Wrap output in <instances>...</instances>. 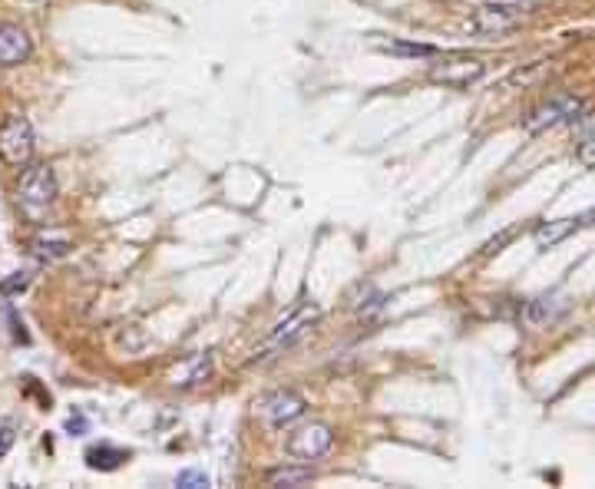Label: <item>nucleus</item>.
Wrapping results in <instances>:
<instances>
[{"instance_id": "nucleus-1", "label": "nucleus", "mask_w": 595, "mask_h": 489, "mask_svg": "<svg viewBox=\"0 0 595 489\" xmlns=\"http://www.w3.org/2000/svg\"><path fill=\"white\" fill-rule=\"evenodd\" d=\"M57 176H53V166L47 162H34V166H24V176H20V186H17V205L20 212H24L27 222H37V225H47L53 205H57Z\"/></svg>"}, {"instance_id": "nucleus-2", "label": "nucleus", "mask_w": 595, "mask_h": 489, "mask_svg": "<svg viewBox=\"0 0 595 489\" xmlns=\"http://www.w3.org/2000/svg\"><path fill=\"white\" fill-rule=\"evenodd\" d=\"M34 146V126L27 123V116H7L0 123V162L24 169L34 159Z\"/></svg>"}, {"instance_id": "nucleus-3", "label": "nucleus", "mask_w": 595, "mask_h": 489, "mask_svg": "<svg viewBox=\"0 0 595 489\" xmlns=\"http://www.w3.org/2000/svg\"><path fill=\"white\" fill-rule=\"evenodd\" d=\"M579 113H582V103L576 100V96H556V100L536 106V110L523 119V129L529 136H539V133H549V129H556L562 123H572Z\"/></svg>"}, {"instance_id": "nucleus-4", "label": "nucleus", "mask_w": 595, "mask_h": 489, "mask_svg": "<svg viewBox=\"0 0 595 489\" xmlns=\"http://www.w3.org/2000/svg\"><path fill=\"white\" fill-rule=\"evenodd\" d=\"M331 443H334V433L328 423H305V427H298L288 437V456H295L298 463L321 460V456L331 450Z\"/></svg>"}, {"instance_id": "nucleus-5", "label": "nucleus", "mask_w": 595, "mask_h": 489, "mask_svg": "<svg viewBox=\"0 0 595 489\" xmlns=\"http://www.w3.org/2000/svg\"><path fill=\"white\" fill-rule=\"evenodd\" d=\"M308 410V400L298 394V390H275V394H268L262 404H258V417H262L268 427H288V423H295L298 417H305Z\"/></svg>"}, {"instance_id": "nucleus-6", "label": "nucleus", "mask_w": 595, "mask_h": 489, "mask_svg": "<svg viewBox=\"0 0 595 489\" xmlns=\"http://www.w3.org/2000/svg\"><path fill=\"white\" fill-rule=\"evenodd\" d=\"M318 304H301V308H295L288 314V318H281L278 324H275V331L268 334V341H265V347H262V354H272V351H281V347H288V344H295L301 334H305L311 324L318 321ZM258 354V357H262Z\"/></svg>"}, {"instance_id": "nucleus-7", "label": "nucleus", "mask_w": 595, "mask_h": 489, "mask_svg": "<svg viewBox=\"0 0 595 489\" xmlns=\"http://www.w3.org/2000/svg\"><path fill=\"white\" fill-rule=\"evenodd\" d=\"M483 73H486V63L483 60L453 57V60L434 63V70H430V80L450 86V90H467V86H473Z\"/></svg>"}, {"instance_id": "nucleus-8", "label": "nucleus", "mask_w": 595, "mask_h": 489, "mask_svg": "<svg viewBox=\"0 0 595 489\" xmlns=\"http://www.w3.org/2000/svg\"><path fill=\"white\" fill-rule=\"evenodd\" d=\"M34 43L20 24H0V67H20L30 60Z\"/></svg>"}, {"instance_id": "nucleus-9", "label": "nucleus", "mask_w": 595, "mask_h": 489, "mask_svg": "<svg viewBox=\"0 0 595 489\" xmlns=\"http://www.w3.org/2000/svg\"><path fill=\"white\" fill-rule=\"evenodd\" d=\"M566 308H569V301L562 295H539L526 304L523 321L529 328H546V324H556L562 314H566Z\"/></svg>"}, {"instance_id": "nucleus-10", "label": "nucleus", "mask_w": 595, "mask_h": 489, "mask_svg": "<svg viewBox=\"0 0 595 489\" xmlns=\"http://www.w3.org/2000/svg\"><path fill=\"white\" fill-rule=\"evenodd\" d=\"M73 248L67 232H57V228H43L34 238H30V252H34L40 262H57Z\"/></svg>"}, {"instance_id": "nucleus-11", "label": "nucleus", "mask_w": 595, "mask_h": 489, "mask_svg": "<svg viewBox=\"0 0 595 489\" xmlns=\"http://www.w3.org/2000/svg\"><path fill=\"white\" fill-rule=\"evenodd\" d=\"M579 228V219H556V222H543L533 232V242L539 245V248H553V245H559L562 238H569L572 232Z\"/></svg>"}, {"instance_id": "nucleus-12", "label": "nucleus", "mask_w": 595, "mask_h": 489, "mask_svg": "<svg viewBox=\"0 0 595 489\" xmlns=\"http://www.w3.org/2000/svg\"><path fill=\"white\" fill-rule=\"evenodd\" d=\"M209 371H212V357L199 354V357H192V361H186L182 367L172 371V384H176V387H192V384H199V380L209 377Z\"/></svg>"}, {"instance_id": "nucleus-13", "label": "nucleus", "mask_w": 595, "mask_h": 489, "mask_svg": "<svg viewBox=\"0 0 595 489\" xmlns=\"http://www.w3.org/2000/svg\"><path fill=\"white\" fill-rule=\"evenodd\" d=\"M126 450H116V447H93L90 453H86V466L90 470H103V473H113V470H119L123 466V460H126Z\"/></svg>"}, {"instance_id": "nucleus-14", "label": "nucleus", "mask_w": 595, "mask_h": 489, "mask_svg": "<svg viewBox=\"0 0 595 489\" xmlns=\"http://www.w3.org/2000/svg\"><path fill=\"white\" fill-rule=\"evenodd\" d=\"M576 123H579V162L595 169V116L592 113L576 116Z\"/></svg>"}, {"instance_id": "nucleus-15", "label": "nucleus", "mask_w": 595, "mask_h": 489, "mask_svg": "<svg viewBox=\"0 0 595 489\" xmlns=\"http://www.w3.org/2000/svg\"><path fill=\"white\" fill-rule=\"evenodd\" d=\"M311 473L305 463L301 466H278V470H272L265 476V483L268 486H305V483H311Z\"/></svg>"}, {"instance_id": "nucleus-16", "label": "nucleus", "mask_w": 595, "mask_h": 489, "mask_svg": "<svg viewBox=\"0 0 595 489\" xmlns=\"http://www.w3.org/2000/svg\"><path fill=\"white\" fill-rule=\"evenodd\" d=\"M490 10H500V14H523V10H529L536 4V0H483Z\"/></svg>"}, {"instance_id": "nucleus-17", "label": "nucleus", "mask_w": 595, "mask_h": 489, "mask_svg": "<svg viewBox=\"0 0 595 489\" xmlns=\"http://www.w3.org/2000/svg\"><path fill=\"white\" fill-rule=\"evenodd\" d=\"M30 285V271H14L10 278L0 281V295L10 298V295H17V291H24Z\"/></svg>"}, {"instance_id": "nucleus-18", "label": "nucleus", "mask_w": 595, "mask_h": 489, "mask_svg": "<svg viewBox=\"0 0 595 489\" xmlns=\"http://www.w3.org/2000/svg\"><path fill=\"white\" fill-rule=\"evenodd\" d=\"M391 53H404V57H434V47L427 43H387Z\"/></svg>"}, {"instance_id": "nucleus-19", "label": "nucleus", "mask_w": 595, "mask_h": 489, "mask_svg": "<svg viewBox=\"0 0 595 489\" xmlns=\"http://www.w3.org/2000/svg\"><path fill=\"white\" fill-rule=\"evenodd\" d=\"M176 486L205 489V486H209V473H202V470H182V473L176 476Z\"/></svg>"}, {"instance_id": "nucleus-20", "label": "nucleus", "mask_w": 595, "mask_h": 489, "mask_svg": "<svg viewBox=\"0 0 595 489\" xmlns=\"http://www.w3.org/2000/svg\"><path fill=\"white\" fill-rule=\"evenodd\" d=\"M14 447V427H0V456Z\"/></svg>"}, {"instance_id": "nucleus-21", "label": "nucleus", "mask_w": 595, "mask_h": 489, "mask_svg": "<svg viewBox=\"0 0 595 489\" xmlns=\"http://www.w3.org/2000/svg\"><path fill=\"white\" fill-rule=\"evenodd\" d=\"M27 4H43V0H27Z\"/></svg>"}]
</instances>
